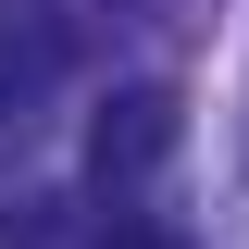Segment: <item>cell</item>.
Here are the masks:
<instances>
[{"instance_id":"1","label":"cell","mask_w":249,"mask_h":249,"mask_svg":"<svg viewBox=\"0 0 249 249\" xmlns=\"http://www.w3.org/2000/svg\"><path fill=\"white\" fill-rule=\"evenodd\" d=\"M175 150H187V100L162 88V75H137V88H112V100L88 112V187H100V199L150 187Z\"/></svg>"},{"instance_id":"2","label":"cell","mask_w":249,"mask_h":249,"mask_svg":"<svg viewBox=\"0 0 249 249\" xmlns=\"http://www.w3.org/2000/svg\"><path fill=\"white\" fill-rule=\"evenodd\" d=\"M100 249H175V237H162L150 212H112V224H100Z\"/></svg>"}]
</instances>
